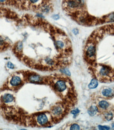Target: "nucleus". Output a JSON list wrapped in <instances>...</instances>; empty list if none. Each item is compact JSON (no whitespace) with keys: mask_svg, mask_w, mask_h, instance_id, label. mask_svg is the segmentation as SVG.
<instances>
[{"mask_svg":"<svg viewBox=\"0 0 114 130\" xmlns=\"http://www.w3.org/2000/svg\"><path fill=\"white\" fill-rule=\"evenodd\" d=\"M52 18H53L54 20H57L60 17H59V15H58V14H55V15H54L52 16Z\"/></svg>","mask_w":114,"mask_h":130,"instance_id":"6ab92c4d","label":"nucleus"},{"mask_svg":"<svg viewBox=\"0 0 114 130\" xmlns=\"http://www.w3.org/2000/svg\"><path fill=\"white\" fill-rule=\"evenodd\" d=\"M72 32H73V33L74 34L77 35V34H78V33H79V30L77 29H74L72 30Z\"/></svg>","mask_w":114,"mask_h":130,"instance_id":"a211bd4d","label":"nucleus"},{"mask_svg":"<svg viewBox=\"0 0 114 130\" xmlns=\"http://www.w3.org/2000/svg\"><path fill=\"white\" fill-rule=\"evenodd\" d=\"M67 82L65 80L60 79L57 80L54 82L53 85V88L56 93H62L65 92L67 89Z\"/></svg>","mask_w":114,"mask_h":130,"instance_id":"f257e3e1","label":"nucleus"},{"mask_svg":"<svg viewBox=\"0 0 114 130\" xmlns=\"http://www.w3.org/2000/svg\"><path fill=\"white\" fill-rule=\"evenodd\" d=\"M70 129V130H80V127L78 124H73L71 125V127Z\"/></svg>","mask_w":114,"mask_h":130,"instance_id":"4468645a","label":"nucleus"},{"mask_svg":"<svg viewBox=\"0 0 114 130\" xmlns=\"http://www.w3.org/2000/svg\"><path fill=\"white\" fill-rule=\"evenodd\" d=\"M102 94L105 97H112L114 95V92L112 88H105L101 92Z\"/></svg>","mask_w":114,"mask_h":130,"instance_id":"0eeeda50","label":"nucleus"},{"mask_svg":"<svg viewBox=\"0 0 114 130\" xmlns=\"http://www.w3.org/2000/svg\"><path fill=\"white\" fill-rule=\"evenodd\" d=\"M23 49V43L22 42H19L16 44V51L17 53H20Z\"/></svg>","mask_w":114,"mask_h":130,"instance_id":"9b49d317","label":"nucleus"},{"mask_svg":"<svg viewBox=\"0 0 114 130\" xmlns=\"http://www.w3.org/2000/svg\"><path fill=\"white\" fill-rule=\"evenodd\" d=\"M14 100V96L11 94H5L2 97V101L5 103H9L12 102Z\"/></svg>","mask_w":114,"mask_h":130,"instance_id":"423d86ee","label":"nucleus"},{"mask_svg":"<svg viewBox=\"0 0 114 130\" xmlns=\"http://www.w3.org/2000/svg\"><path fill=\"white\" fill-rule=\"evenodd\" d=\"M10 84L11 86L14 87H16L19 86L22 83V80L20 77L18 76H13L10 80Z\"/></svg>","mask_w":114,"mask_h":130,"instance_id":"39448f33","label":"nucleus"},{"mask_svg":"<svg viewBox=\"0 0 114 130\" xmlns=\"http://www.w3.org/2000/svg\"><path fill=\"white\" fill-rule=\"evenodd\" d=\"M79 112H80V111L78 109H76V110H73L71 112V114H72L73 115H75H75H77V114H78Z\"/></svg>","mask_w":114,"mask_h":130,"instance_id":"f3484780","label":"nucleus"},{"mask_svg":"<svg viewBox=\"0 0 114 130\" xmlns=\"http://www.w3.org/2000/svg\"><path fill=\"white\" fill-rule=\"evenodd\" d=\"M36 121L39 125L44 126L49 123V119L46 114L41 113L36 116Z\"/></svg>","mask_w":114,"mask_h":130,"instance_id":"7ed1b4c3","label":"nucleus"},{"mask_svg":"<svg viewBox=\"0 0 114 130\" xmlns=\"http://www.w3.org/2000/svg\"><path fill=\"white\" fill-rule=\"evenodd\" d=\"M113 117V115L112 113H107L105 114V118L106 120L107 121H110L111 120Z\"/></svg>","mask_w":114,"mask_h":130,"instance_id":"ddd939ff","label":"nucleus"},{"mask_svg":"<svg viewBox=\"0 0 114 130\" xmlns=\"http://www.w3.org/2000/svg\"><path fill=\"white\" fill-rule=\"evenodd\" d=\"M98 85V80L96 78H94V79L91 80V82L88 85V87L90 89H94L96 88Z\"/></svg>","mask_w":114,"mask_h":130,"instance_id":"1a4fd4ad","label":"nucleus"},{"mask_svg":"<svg viewBox=\"0 0 114 130\" xmlns=\"http://www.w3.org/2000/svg\"><path fill=\"white\" fill-rule=\"evenodd\" d=\"M7 0H0V3H3L5 2Z\"/></svg>","mask_w":114,"mask_h":130,"instance_id":"aec40b11","label":"nucleus"},{"mask_svg":"<svg viewBox=\"0 0 114 130\" xmlns=\"http://www.w3.org/2000/svg\"><path fill=\"white\" fill-rule=\"evenodd\" d=\"M28 80L32 83H41L42 82V77L35 74H32L28 77Z\"/></svg>","mask_w":114,"mask_h":130,"instance_id":"20e7f679","label":"nucleus"},{"mask_svg":"<svg viewBox=\"0 0 114 130\" xmlns=\"http://www.w3.org/2000/svg\"><path fill=\"white\" fill-rule=\"evenodd\" d=\"M109 104L108 102L106 101H101L98 103V106L102 110L107 109V108L109 107Z\"/></svg>","mask_w":114,"mask_h":130,"instance_id":"9d476101","label":"nucleus"},{"mask_svg":"<svg viewBox=\"0 0 114 130\" xmlns=\"http://www.w3.org/2000/svg\"><path fill=\"white\" fill-rule=\"evenodd\" d=\"M60 71L64 73L65 75H67V76H70L71 75V74L70 72H69V70L67 68H62L61 69H60Z\"/></svg>","mask_w":114,"mask_h":130,"instance_id":"f8f14e48","label":"nucleus"},{"mask_svg":"<svg viewBox=\"0 0 114 130\" xmlns=\"http://www.w3.org/2000/svg\"><path fill=\"white\" fill-rule=\"evenodd\" d=\"M7 66H8L9 69H14V65H13L12 63H11V62H9L8 63V64H7Z\"/></svg>","mask_w":114,"mask_h":130,"instance_id":"2eb2a0df","label":"nucleus"},{"mask_svg":"<svg viewBox=\"0 0 114 130\" xmlns=\"http://www.w3.org/2000/svg\"><path fill=\"white\" fill-rule=\"evenodd\" d=\"M52 115L54 118H60L64 114V110L60 105H56L51 110Z\"/></svg>","mask_w":114,"mask_h":130,"instance_id":"f03ea898","label":"nucleus"},{"mask_svg":"<svg viewBox=\"0 0 114 130\" xmlns=\"http://www.w3.org/2000/svg\"><path fill=\"white\" fill-rule=\"evenodd\" d=\"M98 112V107L95 105L91 106L88 110V112L90 116H94Z\"/></svg>","mask_w":114,"mask_h":130,"instance_id":"6e6552de","label":"nucleus"},{"mask_svg":"<svg viewBox=\"0 0 114 130\" xmlns=\"http://www.w3.org/2000/svg\"><path fill=\"white\" fill-rule=\"evenodd\" d=\"M98 128H99V130H109L110 129V128L107 127V126H100V125H99Z\"/></svg>","mask_w":114,"mask_h":130,"instance_id":"dca6fc26","label":"nucleus"}]
</instances>
